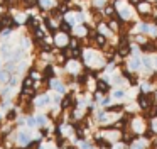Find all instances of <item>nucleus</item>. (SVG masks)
<instances>
[{
  "instance_id": "1",
  "label": "nucleus",
  "mask_w": 157,
  "mask_h": 149,
  "mask_svg": "<svg viewBox=\"0 0 157 149\" xmlns=\"http://www.w3.org/2000/svg\"><path fill=\"white\" fill-rule=\"evenodd\" d=\"M130 66H132L133 70H137V68L140 66V59H139V58H135V59H132V63H130Z\"/></svg>"
},
{
  "instance_id": "2",
  "label": "nucleus",
  "mask_w": 157,
  "mask_h": 149,
  "mask_svg": "<svg viewBox=\"0 0 157 149\" xmlns=\"http://www.w3.org/2000/svg\"><path fill=\"white\" fill-rule=\"evenodd\" d=\"M7 78H9V74L5 71H0V81H7Z\"/></svg>"
},
{
  "instance_id": "3",
  "label": "nucleus",
  "mask_w": 157,
  "mask_h": 149,
  "mask_svg": "<svg viewBox=\"0 0 157 149\" xmlns=\"http://www.w3.org/2000/svg\"><path fill=\"white\" fill-rule=\"evenodd\" d=\"M120 14H122V17H123V19H128V17H130V12H128L127 9H123Z\"/></svg>"
},
{
  "instance_id": "4",
  "label": "nucleus",
  "mask_w": 157,
  "mask_h": 149,
  "mask_svg": "<svg viewBox=\"0 0 157 149\" xmlns=\"http://www.w3.org/2000/svg\"><path fill=\"white\" fill-rule=\"evenodd\" d=\"M19 141H21L22 144H25V142H27L29 139H27V135H25V134H21V137H19Z\"/></svg>"
},
{
  "instance_id": "5",
  "label": "nucleus",
  "mask_w": 157,
  "mask_h": 149,
  "mask_svg": "<svg viewBox=\"0 0 157 149\" xmlns=\"http://www.w3.org/2000/svg\"><path fill=\"white\" fill-rule=\"evenodd\" d=\"M98 88H101V90L105 91L106 88H108V85H106V83H103V81H100V83H98Z\"/></svg>"
},
{
  "instance_id": "6",
  "label": "nucleus",
  "mask_w": 157,
  "mask_h": 149,
  "mask_svg": "<svg viewBox=\"0 0 157 149\" xmlns=\"http://www.w3.org/2000/svg\"><path fill=\"white\" fill-rule=\"evenodd\" d=\"M41 5L42 7H49L51 5V0H41Z\"/></svg>"
},
{
  "instance_id": "7",
  "label": "nucleus",
  "mask_w": 157,
  "mask_h": 149,
  "mask_svg": "<svg viewBox=\"0 0 157 149\" xmlns=\"http://www.w3.org/2000/svg\"><path fill=\"white\" fill-rule=\"evenodd\" d=\"M48 102H49V98H48V97H44V98H41V100H39L37 103H39V105H44V103H48Z\"/></svg>"
},
{
  "instance_id": "8",
  "label": "nucleus",
  "mask_w": 157,
  "mask_h": 149,
  "mask_svg": "<svg viewBox=\"0 0 157 149\" xmlns=\"http://www.w3.org/2000/svg\"><path fill=\"white\" fill-rule=\"evenodd\" d=\"M113 97H115V98H122L123 97V91H115V93H113Z\"/></svg>"
},
{
  "instance_id": "9",
  "label": "nucleus",
  "mask_w": 157,
  "mask_h": 149,
  "mask_svg": "<svg viewBox=\"0 0 157 149\" xmlns=\"http://www.w3.org/2000/svg\"><path fill=\"white\" fill-rule=\"evenodd\" d=\"M64 41H66V37H64V36H61V37L58 36V42H59V44H64Z\"/></svg>"
},
{
  "instance_id": "10",
  "label": "nucleus",
  "mask_w": 157,
  "mask_h": 149,
  "mask_svg": "<svg viewBox=\"0 0 157 149\" xmlns=\"http://www.w3.org/2000/svg\"><path fill=\"white\" fill-rule=\"evenodd\" d=\"M61 29H63V30H68V29H69V26H68V24H63Z\"/></svg>"
},
{
  "instance_id": "11",
  "label": "nucleus",
  "mask_w": 157,
  "mask_h": 149,
  "mask_svg": "<svg viewBox=\"0 0 157 149\" xmlns=\"http://www.w3.org/2000/svg\"><path fill=\"white\" fill-rule=\"evenodd\" d=\"M29 125H36V119H29Z\"/></svg>"
},
{
  "instance_id": "12",
  "label": "nucleus",
  "mask_w": 157,
  "mask_h": 149,
  "mask_svg": "<svg viewBox=\"0 0 157 149\" xmlns=\"http://www.w3.org/2000/svg\"><path fill=\"white\" fill-rule=\"evenodd\" d=\"M130 2H132V3H137V0H130Z\"/></svg>"
}]
</instances>
